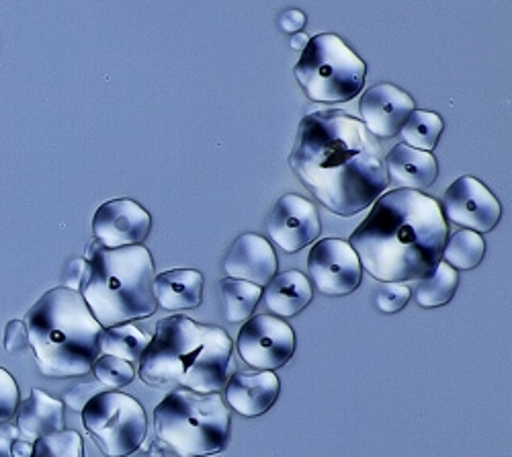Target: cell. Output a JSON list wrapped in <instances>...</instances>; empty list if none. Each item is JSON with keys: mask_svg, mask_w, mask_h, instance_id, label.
<instances>
[{"mask_svg": "<svg viewBox=\"0 0 512 457\" xmlns=\"http://www.w3.org/2000/svg\"><path fill=\"white\" fill-rule=\"evenodd\" d=\"M445 220L478 234L490 232L502 218V205L476 177H461L449 185L441 199Z\"/></svg>", "mask_w": 512, "mask_h": 457, "instance_id": "11", "label": "cell"}, {"mask_svg": "<svg viewBox=\"0 0 512 457\" xmlns=\"http://www.w3.org/2000/svg\"><path fill=\"white\" fill-rule=\"evenodd\" d=\"M84 273H87V259H72L64 269V287L72 289V292H80Z\"/></svg>", "mask_w": 512, "mask_h": 457, "instance_id": "32", "label": "cell"}, {"mask_svg": "<svg viewBox=\"0 0 512 457\" xmlns=\"http://www.w3.org/2000/svg\"><path fill=\"white\" fill-rule=\"evenodd\" d=\"M289 166L326 210L343 218L367 210L390 185L381 144L361 119L340 109L302 119Z\"/></svg>", "mask_w": 512, "mask_h": 457, "instance_id": "1", "label": "cell"}, {"mask_svg": "<svg viewBox=\"0 0 512 457\" xmlns=\"http://www.w3.org/2000/svg\"><path fill=\"white\" fill-rule=\"evenodd\" d=\"M29 347L46 378H76L93 371L103 326L80 292L50 289L25 316Z\"/></svg>", "mask_w": 512, "mask_h": 457, "instance_id": "4", "label": "cell"}, {"mask_svg": "<svg viewBox=\"0 0 512 457\" xmlns=\"http://www.w3.org/2000/svg\"><path fill=\"white\" fill-rule=\"evenodd\" d=\"M230 425V410L220 392H173L154 410L156 435L179 457H205L224 451L230 441Z\"/></svg>", "mask_w": 512, "mask_h": 457, "instance_id": "6", "label": "cell"}, {"mask_svg": "<svg viewBox=\"0 0 512 457\" xmlns=\"http://www.w3.org/2000/svg\"><path fill=\"white\" fill-rule=\"evenodd\" d=\"M293 74L310 101L343 103L363 91L367 66L338 35L320 33L308 41Z\"/></svg>", "mask_w": 512, "mask_h": 457, "instance_id": "7", "label": "cell"}, {"mask_svg": "<svg viewBox=\"0 0 512 457\" xmlns=\"http://www.w3.org/2000/svg\"><path fill=\"white\" fill-rule=\"evenodd\" d=\"M279 259L269 240L259 234H242L234 240L224 259V273L230 279L265 287L277 275Z\"/></svg>", "mask_w": 512, "mask_h": 457, "instance_id": "15", "label": "cell"}, {"mask_svg": "<svg viewBox=\"0 0 512 457\" xmlns=\"http://www.w3.org/2000/svg\"><path fill=\"white\" fill-rule=\"evenodd\" d=\"M265 304L273 316L279 318H291L304 312L308 304L314 298L310 279L300 271H285L277 273L267 285L263 292Z\"/></svg>", "mask_w": 512, "mask_h": 457, "instance_id": "20", "label": "cell"}, {"mask_svg": "<svg viewBox=\"0 0 512 457\" xmlns=\"http://www.w3.org/2000/svg\"><path fill=\"white\" fill-rule=\"evenodd\" d=\"M226 400L242 417H261L279 398L281 382L275 371H242L226 384Z\"/></svg>", "mask_w": 512, "mask_h": 457, "instance_id": "16", "label": "cell"}, {"mask_svg": "<svg viewBox=\"0 0 512 457\" xmlns=\"http://www.w3.org/2000/svg\"><path fill=\"white\" fill-rule=\"evenodd\" d=\"M322 224L318 207L295 193L283 195L267 218V232L271 240L285 253H300L320 236Z\"/></svg>", "mask_w": 512, "mask_h": 457, "instance_id": "12", "label": "cell"}, {"mask_svg": "<svg viewBox=\"0 0 512 457\" xmlns=\"http://www.w3.org/2000/svg\"><path fill=\"white\" fill-rule=\"evenodd\" d=\"M156 304L170 312L199 308L203 300V275L195 269H173L154 277Z\"/></svg>", "mask_w": 512, "mask_h": 457, "instance_id": "19", "label": "cell"}, {"mask_svg": "<svg viewBox=\"0 0 512 457\" xmlns=\"http://www.w3.org/2000/svg\"><path fill=\"white\" fill-rule=\"evenodd\" d=\"M443 128L445 123L439 113L414 109L400 130L402 144L422 152H433L443 134Z\"/></svg>", "mask_w": 512, "mask_h": 457, "instance_id": "24", "label": "cell"}, {"mask_svg": "<svg viewBox=\"0 0 512 457\" xmlns=\"http://www.w3.org/2000/svg\"><path fill=\"white\" fill-rule=\"evenodd\" d=\"M140 457H160V455H156V451H154V447H152L150 453H144V455H140Z\"/></svg>", "mask_w": 512, "mask_h": 457, "instance_id": "36", "label": "cell"}, {"mask_svg": "<svg viewBox=\"0 0 512 457\" xmlns=\"http://www.w3.org/2000/svg\"><path fill=\"white\" fill-rule=\"evenodd\" d=\"M93 371H95V378L111 390L130 386L136 378V371H134L132 363H127L113 355H99V359L93 365Z\"/></svg>", "mask_w": 512, "mask_h": 457, "instance_id": "27", "label": "cell"}, {"mask_svg": "<svg viewBox=\"0 0 512 457\" xmlns=\"http://www.w3.org/2000/svg\"><path fill=\"white\" fill-rule=\"evenodd\" d=\"M152 335L142 330L136 324H115L103 328L101 332V355H113L127 363H136L142 359L144 351L148 349Z\"/></svg>", "mask_w": 512, "mask_h": 457, "instance_id": "21", "label": "cell"}, {"mask_svg": "<svg viewBox=\"0 0 512 457\" xmlns=\"http://www.w3.org/2000/svg\"><path fill=\"white\" fill-rule=\"evenodd\" d=\"M99 392H103V390H99L95 384H80V386L68 390V394H66V404H68L72 410H82L84 404H87V402H89L93 396H97Z\"/></svg>", "mask_w": 512, "mask_h": 457, "instance_id": "31", "label": "cell"}, {"mask_svg": "<svg viewBox=\"0 0 512 457\" xmlns=\"http://www.w3.org/2000/svg\"><path fill=\"white\" fill-rule=\"evenodd\" d=\"M82 412V425L107 457L136 453L148 435L144 406L123 392H99Z\"/></svg>", "mask_w": 512, "mask_h": 457, "instance_id": "8", "label": "cell"}, {"mask_svg": "<svg viewBox=\"0 0 512 457\" xmlns=\"http://www.w3.org/2000/svg\"><path fill=\"white\" fill-rule=\"evenodd\" d=\"M459 285V275L453 267L439 261L433 271L418 279L414 287V300L422 308H439L453 300Z\"/></svg>", "mask_w": 512, "mask_h": 457, "instance_id": "22", "label": "cell"}, {"mask_svg": "<svg viewBox=\"0 0 512 457\" xmlns=\"http://www.w3.org/2000/svg\"><path fill=\"white\" fill-rule=\"evenodd\" d=\"M236 347L242 361L256 371H275L291 361L295 353V332L279 316H250L238 332Z\"/></svg>", "mask_w": 512, "mask_h": 457, "instance_id": "9", "label": "cell"}, {"mask_svg": "<svg viewBox=\"0 0 512 457\" xmlns=\"http://www.w3.org/2000/svg\"><path fill=\"white\" fill-rule=\"evenodd\" d=\"M449 226L437 199L412 189L381 193L349 244L381 283L418 281L437 267Z\"/></svg>", "mask_w": 512, "mask_h": 457, "instance_id": "2", "label": "cell"}, {"mask_svg": "<svg viewBox=\"0 0 512 457\" xmlns=\"http://www.w3.org/2000/svg\"><path fill=\"white\" fill-rule=\"evenodd\" d=\"M154 261L146 246L107 248L93 242L80 296L103 328L148 318L156 312Z\"/></svg>", "mask_w": 512, "mask_h": 457, "instance_id": "5", "label": "cell"}, {"mask_svg": "<svg viewBox=\"0 0 512 457\" xmlns=\"http://www.w3.org/2000/svg\"><path fill=\"white\" fill-rule=\"evenodd\" d=\"M224 318L230 324L246 322L263 298V287L240 279H222L218 285Z\"/></svg>", "mask_w": 512, "mask_h": 457, "instance_id": "23", "label": "cell"}, {"mask_svg": "<svg viewBox=\"0 0 512 457\" xmlns=\"http://www.w3.org/2000/svg\"><path fill=\"white\" fill-rule=\"evenodd\" d=\"M29 347L27 328L23 320H11L5 330V349L9 355H21Z\"/></svg>", "mask_w": 512, "mask_h": 457, "instance_id": "30", "label": "cell"}, {"mask_svg": "<svg viewBox=\"0 0 512 457\" xmlns=\"http://www.w3.org/2000/svg\"><path fill=\"white\" fill-rule=\"evenodd\" d=\"M64 404L62 400L46 394L44 390H31L29 398L19 402L17 431L23 439L35 441L44 435L64 429Z\"/></svg>", "mask_w": 512, "mask_h": 457, "instance_id": "18", "label": "cell"}, {"mask_svg": "<svg viewBox=\"0 0 512 457\" xmlns=\"http://www.w3.org/2000/svg\"><path fill=\"white\" fill-rule=\"evenodd\" d=\"M29 457H84V445L76 431H56L33 441Z\"/></svg>", "mask_w": 512, "mask_h": 457, "instance_id": "26", "label": "cell"}, {"mask_svg": "<svg viewBox=\"0 0 512 457\" xmlns=\"http://www.w3.org/2000/svg\"><path fill=\"white\" fill-rule=\"evenodd\" d=\"M308 269L318 292L324 296H349L361 285L363 267L353 246L340 238H324L312 246Z\"/></svg>", "mask_w": 512, "mask_h": 457, "instance_id": "10", "label": "cell"}, {"mask_svg": "<svg viewBox=\"0 0 512 457\" xmlns=\"http://www.w3.org/2000/svg\"><path fill=\"white\" fill-rule=\"evenodd\" d=\"M19 402H21V394L15 378L5 367H0V423L13 421Z\"/></svg>", "mask_w": 512, "mask_h": 457, "instance_id": "29", "label": "cell"}, {"mask_svg": "<svg viewBox=\"0 0 512 457\" xmlns=\"http://www.w3.org/2000/svg\"><path fill=\"white\" fill-rule=\"evenodd\" d=\"M152 230V218L146 207L134 199L105 201L93 218L97 242L107 248L144 244Z\"/></svg>", "mask_w": 512, "mask_h": 457, "instance_id": "13", "label": "cell"}, {"mask_svg": "<svg viewBox=\"0 0 512 457\" xmlns=\"http://www.w3.org/2000/svg\"><path fill=\"white\" fill-rule=\"evenodd\" d=\"M486 253V242L482 234L472 230H459L451 238H447L443 248V259L455 271L476 269Z\"/></svg>", "mask_w": 512, "mask_h": 457, "instance_id": "25", "label": "cell"}, {"mask_svg": "<svg viewBox=\"0 0 512 457\" xmlns=\"http://www.w3.org/2000/svg\"><path fill=\"white\" fill-rule=\"evenodd\" d=\"M412 289L406 283H381L375 292V306L383 314H396L406 308Z\"/></svg>", "mask_w": 512, "mask_h": 457, "instance_id": "28", "label": "cell"}, {"mask_svg": "<svg viewBox=\"0 0 512 457\" xmlns=\"http://www.w3.org/2000/svg\"><path fill=\"white\" fill-rule=\"evenodd\" d=\"M414 99L390 82L371 87L359 101L363 126L375 138H394L414 111Z\"/></svg>", "mask_w": 512, "mask_h": 457, "instance_id": "14", "label": "cell"}, {"mask_svg": "<svg viewBox=\"0 0 512 457\" xmlns=\"http://www.w3.org/2000/svg\"><path fill=\"white\" fill-rule=\"evenodd\" d=\"M306 21H308V17H306L304 11H300V9H287L279 17V27H281L283 33L293 35V33H300L304 29Z\"/></svg>", "mask_w": 512, "mask_h": 457, "instance_id": "33", "label": "cell"}, {"mask_svg": "<svg viewBox=\"0 0 512 457\" xmlns=\"http://www.w3.org/2000/svg\"><path fill=\"white\" fill-rule=\"evenodd\" d=\"M17 437H19V431L13 425L0 423V457H15L13 443Z\"/></svg>", "mask_w": 512, "mask_h": 457, "instance_id": "34", "label": "cell"}, {"mask_svg": "<svg viewBox=\"0 0 512 457\" xmlns=\"http://www.w3.org/2000/svg\"><path fill=\"white\" fill-rule=\"evenodd\" d=\"M228 332L187 316H168L140 359V378L150 386L177 384L189 392H222L234 373Z\"/></svg>", "mask_w": 512, "mask_h": 457, "instance_id": "3", "label": "cell"}, {"mask_svg": "<svg viewBox=\"0 0 512 457\" xmlns=\"http://www.w3.org/2000/svg\"><path fill=\"white\" fill-rule=\"evenodd\" d=\"M388 181L400 189L424 191L439 177V164L433 152H422L406 144L394 146L386 156Z\"/></svg>", "mask_w": 512, "mask_h": 457, "instance_id": "17", "label": "cell"}, {"mask_svg": "<svg viewBox=\"0 0 512 457\" xmlns=\"http://www.w3.org/2000/svg\"><path fill=\"white\" fill-rule=\"evenodd\" d=\"M308 41H310V37L306 33H293L291 35V48L304 52L306 46H308Z\"/></svg>", "mask_w": 512, "mask_h": 457, "instance_id": "35", "label": "cell"}]
</instances>
